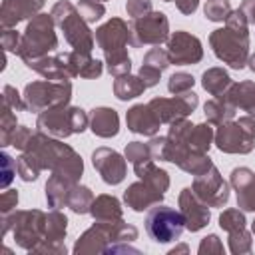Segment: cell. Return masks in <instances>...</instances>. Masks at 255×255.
<instances>
[{
	"instance_id": "obj_43",
	"label": "cell",
	"mask_w": 255,
	"mask_h": 255,
	"mask_svg": "<svg viewBox=\"0 0 255 255\" xmlns=\"http://www.w3.org/2000/svg\"><path fill=\"white\" fill-rule=\"evenodd\" d=\"M193 84H195V78L191 74H187V72H175L167 80V90L175 96V94H183V92L193 90Z\"/></svg>"
},
{
	"instance_id": "obj_59",
	"label": "cell",
	"mask_w": 255,
	"mask_h": 255,
	"mask_svg": "<svg viewBox=\"0 0 255 255\" xmlns=\"http://www.w3.org/2000/svg\"><path fill=\"white\" fill-rule=\"evenodd\" d=\"M251 233H253V235H255V221H253V223H251Z\"/></svg>"
},
{
	"instance_id": "obj_14",
	"label": "cell",
	"mask_w": 255,
	"mask_h": 255,
	"mask_svg": "<svg viewBox=\"0 0 255 255\" xmlns=\"http://www.w3.org/2000/svg\"><path fill=\"white\" fill-rule=\"evenodd\" d=\"M167 56L169 62L175 66H191L199 64L203 58V46L201 40L185 30H177L169 34L167 38Z\"/></svg>"
},
{
	"instance_id": "obj_9",
	"label": "cell",
	"mask_w": 255,
	"mask_h": 255,
	"mask_svg": "<svg viewBox=\"0 0 255 255\" xmlns=\"http://www.w3.org/2000/svg\"><path fill=\"white\" fill-rule=\"evenodd\" d=\"M215 147L223 153H249L255 147V118L241 116L219 124L215 129Z\"/></svg>"
},
{
	"instance_id": "obj_51",
	"label": "cell",
	"mask_w": 255,
	"mask_h": 255,
	"mask_svg": "<svg viewBox=\"0 0 255 255\" xmlns=\"http://www.w3.org/2000/svg\"><path fill=\"white\" fill-rule=\"evenodd\" d=\"M18 205V191L16 189H4V193L0 195V213L8 215L12 211H16Z\"/></svg>"
},
{
	"instance_id": "obj_33",
	"label": "cell",
	"mask_w": 255,
	"mask_h": 255,
	"mask_svg": "<svg viewBox=\"0 0 255 255\" xmlns=\"http://www.w3.org/2000/svg\"><path fill=\"white\" fill-rule=\"evenodd\" d=\"M175 165H177L179 169H183L185 173H191V175L195 177V175L205 173V171L213 165V161H211V157H209L207 153H195V151H187V149H185V151L177 157Z\"/></svg>"
},
{
	"instance_id": "obj_21",
	"label": "cell",
	"mask_w": 255,
	"mask_h": 255,
	"mask_svg": "<svg viewBox=\"0 0 255 255\" xmlns=\"http://www.w3.org/2000/svg\"><path fill=\"white\" fill-rule=\"evenodd\" d=\"M126 124H128L129 131L139 133V135H149V137H153L159 131V126H161V122L157 120V116L149 108V104L131 106L126 114Z\"/></svg>"
},
{
	"instance_id": "obj_48",
	"label": "cell",
	"mask_w": 255,
	"mask_h": 255,
	"mask_svg": "<svg viewBox=\"0 0 255 255\" xmlns=\"http://www.w3.org/2000/svg\"><path fill=\"white\" fill-rule=\"evenodd\" d=\"M126 12H128V16H131V20L141 18L151 12V0H128Z\"/></svg>"
},
{
	"instance_id": "obj_28",
	"label": "cell",
	"mask_w": 255,
	"mask_h": 255,
	"mask_svg": "<svg viewBox=\"0 0 255 255\" xmlns=\"http://www.w3.org/2000/svg\"><path fill=\"white\" fill-rule=\"evenodd\" d=\"M133 171H135V175H137L141 181H145V183L151 185L153 189H157V191H161V193H165V191L169 189V175H167V171L161 169V167H157V165L153 163V159L143 161V163H139V165H133Z\"/></svg>"
},
{
	"instance_id": "obj_50",
	"label": "cell",
	"mask_w": 255,
	"mask_h": 255,
	"mask_svg": "<svg viewBox=\"0 0 255 255\" xmlns=\"http://www.w3.org/2000/svg\"><path fill=\"white\" fill-rule=\"evenodd\" d=\"M32 133H34V131H32L30 128L18 126L16 131H14V135H12V139H10V145L16 147V149H20V151H24L26 145H28V141H30V137H32Z\"/></svg>"
},
{
	"instance_id": "obj_29",
	"label": "cell",
	"mask_w": 255,
	"mask_h": 255,
	"mask_svg": "<svg viewBox=\"0 0 255 255\" xmlns=\"http://www.w3.org/2000/svg\"><path fill=\"white\" fill-rule=\"evenodd\" d=\"M231 84H233V80L229 78V74L223 68H209L201 74V86L213 98L225 96L227 90L231 88Z\"/></svg>"
},
{
	"instance_id": "obj_37",
	"label": "cell",
	"mask_w": 255,
	"mask_h": 255,
	"mask_svg": "<svg viewBox=\"0 0 255 255\" xmlns=\"http://www.w3.org/2000/svg\"><path fill=\"white\" fill-rule=\"evenodd\" d=\"M251 231H247V227L229 231L227 243H229V251L233 255H243V253H251L253 249V239H251Z\"/></svg>"
},
{
	"instance_id": "obj_15",
	"label": "cell",
	"mask_w": 255,
	"mask_h": 255,
	"mask_svg": "<svg viewBox=\"0 0 255 255\" xmlns=\"http://www.w3.org/2000/svg\"><path fill=\"white\" fill-rule=\"evenodd\" d=\"M30 70L38 72L46 80H72L78 78L76 72V52H58L26 64Z\"/></svg>"
},
{
	"instance_id": "obj_2",
	"label": "cell",
	"mask_w": 255,
	"mask_h": 255,
	"mask_svg": "<svg viewBox=\"0 0 255 255\" xmlns=\"http://www.w3.org/2000/svg\"><path fill=\"white\" fill-rule=\"evenodd\" d=\"M98 48L104 52L106 68L112 76L129 74L131 60L128 56V44L131 42V30L122 18H110L94 32Z\"/></svg>"
},
{
	"instance_id": "obj_44",
	"label": "cell",
	"mask_w": 255,
	"mask_h": 255,
	"mask_svg": "<svg viewBox=\"0 0 255 255\" xmlns=\"http://www.w3.org/2000/svg\"><path fill=\"white\" fill-rule=\"evenodd\" d=\"M141 64H145V66H151V68H155V70H165V68H169L171 66V62H169V56H167V50H163V48H151L145 56H143V62Z\"/></svg>"
},
{
	"instance_id": "obj_7",
	"label": "cell",
	"mask_w": 255,
	"mask_h": 255,
	"mask_svg": "<svg viewBox=\"0 0 255 255\" xmlns=\"http://www.w3.org/2000/svg\"><path fill=\"white\" fill-rule=\"evenodd\" d=\"M36 128L46 135L66 139L74 133L86 131V128H90V116L78 106H58L40 112Z\"/></svg>"
},
{
	"instance_id": "obj_25",
	"label": "cell",
	"mask_w": 255,
	"mask_h": 255,
	"mask_svg": "<svg viewBox=\"0 0 255 255\" xmlns=\"http://www.w3.org/2000/svg\"><path fill=\"white\" fill-rule=\"evenodd\" d=\"M221 98L231 102L237 110L247 112V116L255 118V82H251V80L233 82L231 88L227 90V94Z\"/></svg>"
},
{
	"instance_id": "obj_19",
	"label": "cell",
	"mask_w": 255,
	"mask_h": 255,
	"mask_svg": "<svg viewBox=\"0 0 255 255\" xmlns=\"http://www.w3.org/2000/svg\"><path fill=\"white\" fill-rule=\"evenodd\" d=\"M42 6H44L42 0H4L0 8V26L14 28L22 20L38 16Z\"/></svg>"
},
{
	"instance_id": "obj_8",
	"label": "cell",
	"mask_w": 255,
	"mask_h": 255,
	"mask_svg": "<svg viewBox=\"0 0 255 255\" xmlns=\"http://www.w3.org/2000/svg\"><path fill=\"white\" fill-rule=\"evenodd\" d=\"M24 106L28 112L40 114L50 108L68 106L72 100V82L70 80H36L24 88Z\"/></svg>"
},
{
	"instance_id": "obj_56",
	"label": "cell",
	"mask_w": 255,
	"mask_h": 255,
	"mask_svg": "<svg viewBox=\"0 0 255 255\" xmlns=\"http://www.w3.org/2000/svg\"><path fill=\"white\" fill-rule=\"evenodd\" d=\"M239 8H241L243 14L247 16V22L255 26V0H243Z\"/></svg>"
},
{
	"instance_id": "obj_57",
	"label": "cell",
	"mask_w": 255,
	"mask_h": 255,
	"mask_svg": "<svg viewBox=\"0 0 255 255\" xmlns=\"http://www.w3.org/2000/svg\"><path fill=\"white\" fill-rule=\"evenodd\" d=\"M187 251H189V247H187V245H179V247L171 249V251H169V255H175V253H187Z\"/></svg>"
},
{
	"instance_id": "obj_24",
	"label": "cell",
	"mask_w": 255,
	"mask_h": 255,
	"mask_svg": "<svg viewBox=\"0 0 255 255\" xmlns=\"http://www.w3.org/2000/svg\"><path fill=\"white\" fill-rule=\"evenodd\" d=\"M90 215L94 217V221H100V223H118L124 219V209H122V203L118 197L102 193V195L94 197Z\"/></svg>"
},
{
	"instance_id": "obj_5",
	"label": "cell",
	"mask_w": 255,
	"mask_h": 255,
	"mask_svg": "<svg viewBox=\"0 0 255 255\" xmlns=\"http://www.w3.org/2000/svg\"><path fill=\"white\" fill-rule=\"evenodd\" d=\"M8 231L14 233L18 247L34 251L46 233V213L40 209H16L8 215H2V235Z\"/></svg>"
},
{
	"instance_id": "obj_23",
	"label": "cell",
	"mask_w": 255,
	"mask_h": 255,
	"mask_svg": "<svg viewBox=\"0 0 255 255\" xmlns=\"http://www.w3.org/2000/svg\"><path fill=\"white\" fill-rule=\"evenodd\" d=\"M90 129L98 137H114L120 131V116L114 108H94L90 112Z\"/></svg>"
},
{
	"instance_id": "obj_62",
	"label": "cell",
	"mask_w": 255,
	"mask_h": 255,
	"mask_svg": "<svg viewBox=\"0 0 255 255\" xmlns=\"http://www.w3.org/2000/svg\"><path fill=\"white\" fill-rule=\"evenodd\" d=\"M42 2H44V0H42Z\"/></svg>"
},
{
	"instance_id": "obj_40",
	"label": "cell",
	"mask_w": 255,
	"mask_h": 255,
	"mask_svg": "<svg viewBox=\"0 0 255 255\" xmlns=\"http://www.w3.org/2000/svg\"><path fill=\"white\" fill-rule=\"evenodd\" d=\"M231 4L229 0H205V6H203V14L207 20L211 22H223L227 20V16L231 14Z\"/></svg>"
},
{
	"instance_id": "obj_10",
	"label": "cell",
	"mask_w": 255,
	"mask_h": 255,
	"mask_svg": "<svg viewBox=\"0 0 255 255\" xmlns=\"http://www.w3.org/2000/svg\"><path fill=\"white\" fill-rule=\"evenodd\" d=\"M185 229V221L179 209H173L163 203H155L147 209L145 215V231L155 243H171L181 237Z\"/></svg>"
},
{
	"instance_id": "obj_45",
	"label": "cell",
	"mask_w": 255,
	"mask_h": 255,
	"mask_svg": "<svg viewBox=\"0 0 255 255\" xmlns=\"http://www.w3.org/2000/svg\"><path fill=\"white\" fill-rule=\"evenodd\" d=\"M2 104H4V106H10L14 112L26 110V106H24V96H20L14 86H4V90H2Z\"/></svg>"
},
{
	"instance_id": "obj_46",
	"label": "cell",
	"mask_w": 255,
	"mask_h": 255,
	"mask_svg": "<svg viewBox=\"0 0 255 255\" xmlns=\"http://www.w3.org/2000/svg\"><path fill=\"white\" fill-rule=\"evenodd\" d=\"M197 253L199 255H211V253L219 255V253H223V243H221V239L215 233H211V235L201 239V243L197 247Z\"/></svg>"
},
{
	"instance_id": "obj_58",
	"label": "cell",
	"mask_w": 255,
	"mask_h": 255,
	"mask_svg": "<svg viewBox=\"0 0 255 255\" xmlns=\"http://www.w3.org/2000/svg\"><path fill=\"white\" fill-rule=\"evenodd\" d=\"M247 64H249V68H251V72H255V54H251V56H249V60H247Z\"/></svg>"
},
{
	"instance_id": "obj_52",
	"label": "cell",
	"mask_w": 255,
	"mask_h": 255,
	"mask_svg": "<svg viewBox=\"0 0 255 255\" xmlns=\"http://www.w3.org/2000/svg\"><path fill=\"white\" fill-rule=\"evenodd\" d=\"M137 76L143 80V84H145L147 88H153V86H157V84H159V80H161V70H155V68H151V66L141 64V68H139Z\"/></svg>"
},
{
	"instance_id": "obj_13",
	"label": "cell",
	"mask_w": 255,
	"mask_h": 255,
	"mask_svg": "<svg viewBox=\"0 0 255 255\" xmlns=\"http://www.w3.org/2000/svg\"><path fill=\"white\" fill-rule=\"evenodd\" d=\"M191 189L209 207H223L229 201V183L223 179V175L215 165H211L205 173L195 175Z\"/></svg>"
},
{
	"instance_id": "obj_12",
	"label": "cell",
	"mask_w": 255,
	"mask_h": 255,
	"mask_svg": "<svg viewBox=\"0 0 255 255\" xmlns=\"http://www.w3.org/2000/svg\"><path fill=\"white\" fill-rule=\"evenodd\" d=\"M147 104L155 112L157 120L161 124L169 126V124H173L177 120H183L189 114H193L197 104H199V98L193 90H189V92H183V94H175L171 98H153Z\"/></svg>"
},
{
	"instance_id": "obj_53",
	"label": "cell",
	"mask_w": 255,
	"mask_h": 255,
	"mask_svg": "<svg viewBox=\"0 0 255 255\" xmlns=\"http://www.w3.org/2000/svg\"><path fill=\"white\" fill-rule=\"evenodd\" d=\"M149 151H151V157L153 159H159L163 161V151H165V135H153L149 141Z\"/></svg>"
},
{
	"instance_id": "obj_36",
	"label": "cell",
	"mask_w": 255,
	"mask_h": 255,
	"mask_svg": "<svg viewBox=\"0 0 255 255\" xmlns=\"http://www.w3.org/2000/svg\"><path fill=\"white\" fill-rule=\"evenodd\" d=\"M76 72H78L80 78L94 80V78H100L102 76L104 64L100 60L92 58V54H80V52H76Z\"/></svg>"
},
{
	"instance_id": "obj_38",
	"label": "cell",
	"mask_w": 255,
	"mask_h": 255,
	"mask_svg": "<svg viewBox=\"0 0 255 255\" xmlns=\"http://www.w3.org/2000/svg\"><path fill=\"white\" fill-rule=\"evenodd\" d=\"M16 128H18L16 112L10 106L2 104V112H0V145L2 147L10 145V139H12L14 131H16Z\"/></svg>"
},
{
	"instance_id": "obj_42",
	"label": "cell",
	"mask_w": 255,
	"mask_h": 255,
	"mask_svg": "<svg viewBox=\"0 0 255 255\" xmlns=\"http://www.w3.org/2000/svg\"><path fill=\"white\" fill-rule=\"evenodd\" d=\"M76 8H78V12L82 14V18H84L88 24L98 22V20L106 14V6H104L102 2H98V0H80Z\"/></svg>"
},
{
	"instance_id": "obj_49",
	"label": "cell",
	"mask_w": 255,
	"mask_h": 255,
	"mask_svg": "<svg viewBox=\"0 0 255 255\" xmlns=\"http://www.w3.org/2000/svg\"><path fill=\"white\" fill-rule=\"evenodd\" d=\"M16 171H18V167H16V159H12V157L4 151V153H2V181H0V185H2L4 189L10 185V181L14 179Z\"/></svg>"
},
{
	"instance_id": "obj_35",
	"label": "cell",
	"mask_w": 255,
	"mask_h": 255,
	"mask_svg": "<svg viewBox=\"0 0 255 255\" xmlns=\"http://www.w3.org/2000/svg\"><path fill=\"white\" fill-rule=\"evenodd\" d=\"M16 167H18V175L22 181H36L40 171L44 169L42 163L38 161V157L30 151H22L20 157L16 159Z\"/></svg>"
},
{
	"instance_id": "obj_41",
	"label": "cell",
	"mask_w": 255,
	"mask_h": 255,
	"mask_svg": "<svg viewBox=\"0 0 255 255\" xmlns=\"http://www.w3.org/2000/svg\"><path fill=\"white\" fill-rule=\"evenodd\" d=\"M126 159L131 163V165H139L143 161H149L153 159L151 157V151H149V145L147 143H141V141H129L126 145V151H124Z\"/></svg>"
},
{
	"instance_id": "obj_20",
	"label": "cell",
	"mask_w": 255,
	"mask_h": 255,
	"mask_svg": "<svg viewBox=\"0 0 255 255\" xmlns=\"http://www.w3.org/2000/svg\"><path fill=\"white\" fill-rule=\"evenodd\" d=\"M229 185L237 191V207L255 211V173L249 167H235L231 169Z\"/></svg>"
},
{
	"instance_id": "obj_4",
	"label": "cell",
	"mask_w": 255,
	"mask_h": 255,
	"mask_svg": "<svg viewBox=\"0 0 255 255\" xmlns=\"http://www.w3.org/2000/svg\"><path fill=\"white\" fill-rule=\"evenodd\" d=\"M56 26L64 32V40L80 54H92L94 50V32L88 22L82 18L78 8L70 0H58L50 10Z\"/></svg>"
},
{
	"instance_id": "obj_55",
	"label": "cell",
	"mask_w": 255,
	"mask_h": 255,
	"mask_svg": "<svg viewBox=\"0 0 255 255\" xmlns=\"http://www.w3.org/2000/svg\"><path fill=\"white\" fill-rule=\"evenodd\" d=\"M175 6H177V10H179L181 14H185V16H191V14L197 10V6H199V0H175Z\"/></svg>"
},
{
	"instance_id": "obj_17",
	"label": "cell",
	"mask_w": 255,
	"mask_h": 255,
	"mask_svg": "<svg viewBox=\"0 0 255 255\" xmlns=\"http://www.w3.org/2000/svg\"><path fill=\"white\" fill-rule=\"evenodd\" d=\"M177 203H179V211L183 215L187 231L197 233L209 223V219H211L209 205L203 199H199L191 187H183L181 189V193L177 197Z\"/></svg>"
},
{
	"instance_id": "obj_26",
	"label": "cell",
	"mask_w": 255,
	"mask_h": 255,
	"mask_svg": "<svg viewBox=\"0 0 255 255\" xmlns=\"http://www.w3.org/2000/svg\"><path fill=\"white\" fill-rule=\"evenodd\" d=\"M78 181L70 179V177H64L60 173H52L46 181V201H48V207L50 209H60V207H66V201H68V195L72 191V187L76 185Z\"/></svg>"
},
{
	"instance_id": "obj_31",
	"label": "cell",
	"mask_w": 255,
	"mask_h": 255,
	"mask_svg": "<svg viewBox=\"0 0 255 255\" xmlns=\"http://www.w3.org/2000/svg\"><path fill=\"white\" fill-rule=\"evenodd\" d=\"M203 114H205L209 124L219 126V124H225V122L233 120L235 114H237V108L231 102H227L225 98H211V100L205 102Z\"/></svg>"
},
{
	"instance_id": "obj_6",
	"label": "cell",
	"mask_w": 255,
	"mask_h": 255,
	"mask_svg": "<svg viewBox=\"0 0 255 255\" xmlns=\"http://www.w3.org/2000/svg\"><path fill=\"white\" fill-rule=\"evenodd\" d=\"M209 46L217 60L233 70H243L249 60V28L223 26L209 34Z\"/></svg>"
},
{
	"instance_id": "obj_61",
	"label": "cell",
	"mask_w": 255,
	"mask_h": 255,
	"mask_svg": "<svg viewBox=\"0 0 255 255\" xmlns=\"http://www.w3.org/2000/svg\"><path fill=\"white\" fill-rule=\"evenodd\" d=\"M98 2H106V0H98Z\"/></svg>"
},
{
	"instance_id": "obj_22",
	"label": "cell",
	"mask_w": 255,
	"mask_h": 255,
	"mask_svg": "<svg viewBox=\"0 0 255 255\" xmlns=\"http://www.w3.org/2000/svg\"><path fill=\"white\" fill-rule=\"evenodd\" d=\"M165 193L153 189L151 185H147L145 181H133L131 185H128V189L124 191V201L129 209L133 211H145L149 207H153L155 203H161Z\"/></svg>"
},
{
	"instance_id": "obj_47",
	"label": "cell",
	"mask_w": 255,
	"mask_h": 255,
	"mask_svg": "<svg viewBox=\"0 0 255 255\" xmlns=\"http://www.w3.org/2000/svg\"><path fill=\"white\" fill-rule=\"evenodd\" d=\"M20 40H22V36H20L14 28H2V48H4V52L18 54V50H20Z\"/></svg>"
},
{
	"instance_id": "obj_60",
	"label": "cell",
	"mask_w": 255,
	"mask_h": 255,
	"mask_svg": "<svg viewBox=\"0 0 255 255\" xmlns=\"http://www.w3.org/2000/svg\"><path fill=\"white\" fill-rule=\"evenodd\" d=\"M163 2H171V0H163Z\"/></svg>"
},
{
	"instance_id": "obj_32",
	"label": "cell",
	"mask_w": 255,
	"mask_h": 255,
	"mask_svg": "<svg viewBox=\"0 0 255 255\" xmlns=\"http://www.w3.org/2000/svg\"><path fill=\"white\" fill-rule=\"evenodd\" d=\"M68 231V217L60 209H50L46 213V233L44 241L46 243H64ZM42 241V243H44Z\"/></svg>"
},
{
	"instance_id": "obj_3",
	"label": "cell",
	"mask_w": 255,
	"mask_h": 255,
	"mask_svg": "<svg viewBox=\"0 0 255 255\" xmlns=\"http://www.w3.org/2000/svg\"><path fill=\"white\" fill-rule=\"evenodd\" d=\"M56 22L52 18V14H38L34 16L26 30L22 32V40H20V50L18 56L22 58L24 64L50 56L52 52H56L58 48V36L54 32Z\"/></svg>"
},
{
	"instance_id": "obj_18",
	"label": "cell",
	"mask_w": 255,
	"mask_h": 255,
	"mask_svg": "<svg viewBox=\"0 0 255 255\" xmlns=\"http://www.w3.org/2000/svg\"><path fill=\"white\" fill-rule=\"evenodd\" d=\"M114 223H100L96 221L90 229H86L74 243V253L76 255H86V253H106V249L114 243Z\"/></svg>"
},
{
	"instance_id": "obj_39",
	"label": "cell",
	"mask_w": 255,
	"mask_h": 255,
	"mask_svg": "<svg viewBox=\"0 0 255 255\" xmlns=\"http://www.w3.org/2000/svg\"><path fill=\"white\" fill-rule=\"evenodd\" d=\"M219 227L223 231H227V233L229 231H235V229H241V227H247L243 209H239V207L223 209V213L219 215Z\"/></svg>"
},
{
	"instance_id": "obj_16",
	"label": "cell",
	"mask_w": 255,
	"mask_h": 255,
	"mask_svg": "<svg viewBox=\"0 0 255 255\" xmlns=\"http://www.w3.org/2000/svg\"><path fill=\"white\" fill-rule=\"evenodd\" d=\"M92 163H94L96 171L100 173V177L108 185L122 183L126 173H128L126 155H122V153H118L116 149H110V147H98L92 153Z\"/></svg>"
},
{
	"instance_id": "obj_1",
	"label": "cell",
	"mask_w": 255,
	"mask_h": 255,
	"mask_svg": "<svg viewBox=\"0 0 255 255\" xmlns=\"http://www.w3.org/2000/svg\"><path fill=\"white\" fill-rule=\"evenodd\" d=\"M24 151L34 153L38 157V161L42 163V167L50 169L52 173H60L74 181H80V177L84 173V161L74 147L60 141L58 137L38 131V129L32 133Z\"/></svg>"
},
{
	"instance_id": "obj_54",
	"label": "cell",
	"mask_w": 255,
	"mask_h": 255,
	"mask_svg": "<svg viewBox=\"0 0 255 255\" xmlns=\"http://www.w3.org/2000/svg\"><path fill=\"white\" fill-rule=\"evenodd\" d=\"M32 253H48V255H66V245L64 243H40Z\"/></svg>"
},
{
	"instance_id": "obj_34",
	"label": "cell",
	"mask_w": 255,
	"mask_h": 255,
	"mask_svg": "<svg viewBox=\"0 0 255 255\" xmlns=\"http://www.w3.org/2000/svg\"><path fill=\"white\" fill-rule=\"evenodd\" d=\"M94 203V193L90 187L86 185H74L70 195H68V201H66V207H70L74 213L78 215H84V213H90V207Z\"/></svg>"
},
{
	"instance_id": "obj_30",
	"label": "cell",
	"mask_w": 255,
	"mask_h": 255,
	"mask_svg": "<svg viewBox=\"0 0 255 255\" xmlns=\"http://www.w3.org/2000/svg\"><path fill=\"white\" fill-rule=\"evenodd\" d=\"M145 90H147V86L143 84V80L133 74H122L114 80V96L122 102L133 100V98L141 96Z\"/></svg>"
},
{
	"instance_id": "obj_27",
	"label": "cell",
	"mask_w": 255,
	"mask_h": 255,
	"mask_svg": "<svg viewBox=\"0 0 255 255\" xmlns=\"http://www.w3.org/2000/svg\"><path fill=\"white\" fill-rule=\"evenodd\" d=\"M167 137V135H165ZM213 139H215V129H213V124L209 122H203V124H195L187 137L183 139V147L189 149V151H195V153H207L209 147L213 145ZM179 145V143H177Z\"/></svg>"
},
{
	"instance_id": "obj_11",
	"label": "cell",
	"mask_w": 255,
	"mask_h": 255,
	"mask_svg": "<svg viewBox=\"0 0 255 255\" xmlns=\"http://www.w3.org/2000/svg\"><path fill=\"white\" fill-rule=\"evenodd\" d=\"M131 30V46L141 48V46H159L167 42L169 38V20L163 12L151 10L149 14L131 20L129 24Z\"/></svg>"
}]
</instances>
